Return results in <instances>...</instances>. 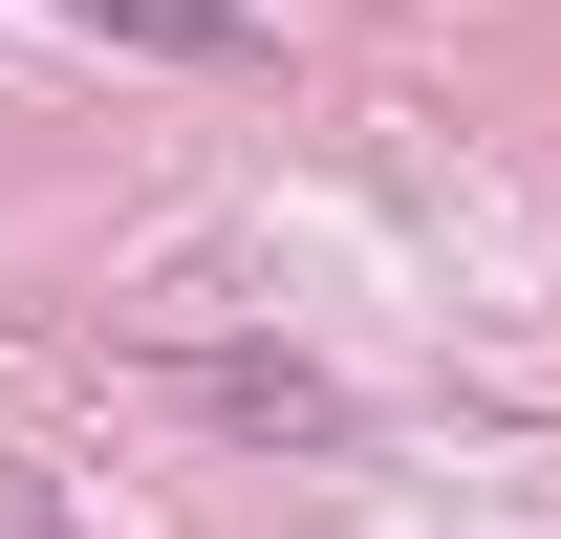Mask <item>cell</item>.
Listing matches in <instances>:
<instances>
[{
    "label": "cell",
    "mask_w": 561,
    "mask_h": 539,
    "mask_svg": "<svg viewBox=\"0 0 561 539\" xmlns=\"http://www.w3.org/2000/svg\"><path fill=\"white\" fill-rule=\"evenodd\" d=\"M87 44H151V66H280L260 44V0H66Z\"/></svg>",
    "instance_id": "cell-2"
},
{
    "label": "cell",
    "mask_w": 561,
    "mask_h": 539,
    "mask_svg": "<svg viewBox=\"0 0 561 539\" xmlns=\"http://www.w3.org/2000/svg\"><path fill=\"white\" fill-rule=\"evenodd\" d=\"M173 389H195L216 432H302V454H324V432H346V389H324V367H280V345H195V367H173Z\"/></svg>",
    "instance_id": "cell-1"
}]
</instances>
